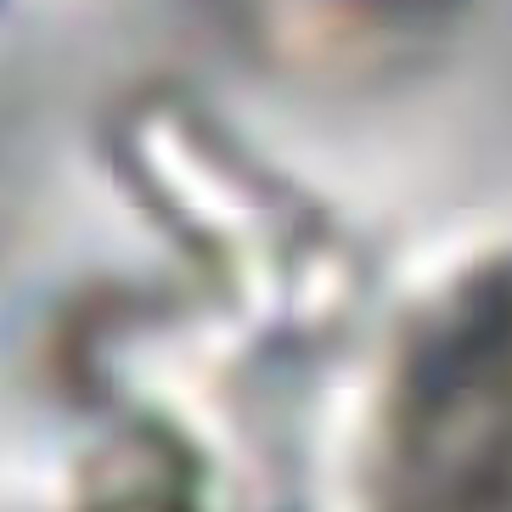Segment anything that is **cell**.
I'll use <instances>...</instances> for the list:
<instances>
[{
	"mask_svg": "<svg viewBox=\"0 0 512 512\" xmlns=\"http://www.w3.org/2000/svg\"><path fill=\"white\" fill-rule=\"evenodd\" d=\"M130 192L271 332H310L349 299V242L327 214L175 96H147L113 136Z\"/></svg>",
	"mask_w": 512,
	"mask_h": 512,
	"instance_id": "7a4b0ae2",
	"label": "cell"
},
{
	"mask_svg": "<svg viewBox=\"0 0 512 512\" xmlns=\"http://www.w3.org/2000/svg\"><path fill=\"white\" fill-rule=\"evenodd\" d=\"M372 512H512V248L406 316L372 428Z\"/></svg>",
	"mask_w": 512,
	"mask_h": 512,
	"instance_id": "6da1fadb",
	"label": "cell"
},
{
	"mask_svg": "<svg viewBox=\"0 0 512 512\" xmlns=\"http://www.w3.org/2000/svg\"><path fill=\"white\" fill-rule=\"evenodd\" d=\"M74 512H220V484L181 428L141 417L96 451Z\"/></svg>",
	"mask_w": 512,
	"mask_h": 512,
	"instance_id": "277c9868",
	"label": "cell"
},
{
	"mask_svg": "<svg viewBox=\"0 0 512 512\" xmlns=\"http://www.w3.org/2000/svg\"><path fill=\"white\" fill-rule=\"evenodd\" d=\"M473 0H271L276 46L327 74L389 79L451 46Z\"/></svg>",
	"mask_w": 512,
	"mask_h": 512,
	"instance_id": "3957f363",
	"label": "cell"
}]
</instances>
